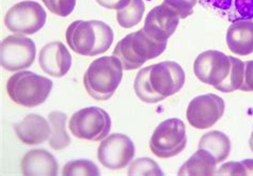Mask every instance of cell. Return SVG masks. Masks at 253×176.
<instances>
[{"instance_id": "obj_1", "label": "cell", "mask_w": 253, "mask_h": 176, "mask_svg": "<svg viewBox=\"0 0 253 176\" xmlns=\"http://www.w3.org/2000/svg\"><path fill=\"white\" fill-rule=\"evenodd\" d=\"M185 80L181 65L173 61H164L139 71L134 89L139 99L146 104H156L174 95L184 87Z\"/></svg>"}, {"instance_id": "obj_2", "label": "cell", "mask_w": 253, "mask_h": 176, "mask_svg": "<svg viewBox=\"0 0 253 176\" xmlns=\"http://www.w3.org/2000/svg\"><path fill=\"white\" fill-rule=\"evenodd\" d=\"M197 78L223 93L241 89L244 84L245 63L241 59L226 56L218 50L204 51L194 63Z\"/></svg>"}, {"instance_id": "obj_3", "label": "cell", "mask_w": 253, "mask_h": 176, "mask_svg": "<svg viewBox=\"0 0 253 176\" xmlns=\"http://www.w3.org/2000/svg\"><path fill=\"white\" fill-rule=\"evenodd\" d=\"M65 38L74 52L94 57L110 48L113 31L109 25L102 20H76L68 27Z\"/></svg>"}, {"instance_id": "obj_4", "label": "cell", "mask_w": 253, "mask_h": 176, "mask_svg": "<svg viewBox=\"0 0 253 176\" xmlns=\"http://www.w3.org/2000/svg\"><path fill=\"white\" fill-rule=\"evenodd\" d=\"M123 78V66L117 57H102L93 61L84 76V86L96 100H108Z\"/></svg>"}, {"instance_id": "obj_5", "label": "cell", "mask_w": 253, "mask_h": 176, "mask_svg": "<svg viewBox=\"0 0 253 176\" xmlns=\"http://www.w3.org/2000/svg\"><path fill=\"white\" fill-rule=\"evenodd\" d=\"M167 43L157 42L140 29L129 33L117 44L112 56L121 61L125 71L141 67L146 61L159 57L166 50Z\"/></svg>"}, {"instance_id": "obj_6", "label": "cell", "mask_w": 253, "mask_h": 176, "mask_svg": "<svg viewBox=\"0 0 253 176\" xmlns=\"http://www.w3.org/2000/svg\"><path fill=\"white\" fill-rule=\"evenodd\" d=\"M52 81L30 71H23L11 76L6 91L15 104L33 108L42 105L52 90Z\"/></svg>"}, {"instance_id": "obj_7", "label": "cell", "mask_w": 253, "mask_h": 176, "mask_svg": "<svg viewBox=\"0 0 253 176\" xmlns=\"http://www.w3.org/2000/svg\"><path fill=\"white\" fill-rule=\"evenodd\" d=\"M69 127L76 138L96 142L108 136L111 120L102 108L86 107L73 114Z\"/></svg>"}, {"instance_id": "obj_8", "label": "cell", "mask_w": 253, "mask_h": 176, "mask_svg": "<svg viewBox=\"0 0 253 176\" xmlns=\"http://www.w3.org/2000/svg\"><path fill=\"white\" fill-rule=\"evenodd\" d=\"M186 144V127L179 119H169L162 122L153 132L150 148L159 158H171L182 153Z\"/></svg>"}, {"instance_id": "obj_9", "label": "cell", "mask_w": 253, "mask_h": 176, "mask_svg": "<svg viewBox=\"0 0 253 176\" xmlns=\"http://www.w3.org/2000/svg\"><path fill=\"white\" fill-rule=\"evenodd\" d=\"M46 18L47 14L41 4L26 0L14 4L6 12L4 25L11 32L30 36L43 28Z\"/></svg>"}, {"instance_id": "obj_10", "label": "cell", "mask_w": 253, "mask_h": 176, "mask_svg": "<svg viewBox=\"0 0 253 176\" xmlns=\"http://www.w3.org/2000/svg\"><path fill=\"white\" fill-rule=\"evenodd\" d=\"M37 47L24 36H10L0 45V62L4 70L15 72L30 67L36 59Z\"/></svg>"}, {"instance_id": "obj_11", "label": "cell", "mask_w": 253, "mask_h": 176, "mask_svg": "<svg viewBox=\"0 0 253 176\" xmlns=\"http://www.w3.org/2000/svg\"><path fill=\"white\" fill-rule=\"evenodd\" d=\"M134 156V142L122 133H113L106 137L97 150L98 161L110 170H120L128 166Z\"/></svg>"}, {"instance_id": "obj_12", "label": "cell", "mask_w": 253, "mask_h": 176, "mask_svg": "<svg viewBox=\"0 0 253 176\" xmlns=\"http://www.w3.org/2000/svg\"><path fill=\"white\" fill-rule=\"evenodd\" d=\"M224 109V100L216 94L209 93L190 101L186 117L192 127L197 130H209L222 118Z\"/></svg>"}, {"instance_id": "obj_13", "label": "cell", "mask_w": 253, "mask_h": 176, "mask_svg": "<svg viewBox=\"0 0 253 176\" xmlns=\"http://www.w3.org/2000/svg\"><path fill=\"white\" fill-rule=\"evenodd\" d=\"M179 16L165 2L152 9L144 20L142 30L157 42L167 43L179 24Z\"/></svg>"}, {"instance_id": "obj_14", "label": "cell", "mask_w": 253, "mask_h": 176, "mask_svg": "<svg viewBox=\"0 0 253 176\" xmlns=\"http://www.w3.org/2000/svg\"><path fill=\"white\" fill-rule=\"evenodd\" d=\"M39 64L42 71L49 76L63 77L71 69L72 56L61 42L46 44L40 50Z\"/></svg>"}, {"instance_id": "obj_15", "label": "cell", "mask_w": 253, "mask_h": 176, "mask_svg": "<svg viewBox=\"0 0 253 176\" xmlns=\"http://www.w3.org/2000/svg\"><path fill=\"white\" fill-rule=\"evenodd\" d=\"M206 10L228 22L253 20V0H199Z\"/></svg>"}, {"instance_id": "obj_16", "label": "cell", "mask_w": 253, "mask_h": 176, "mask_svg": "<svg viewBox=\"0 0 253 176\" xmlns=\"http://www.w3.org/2000/svg\"><path fill=\"white\" fill-rule=\"evenodd\" d=\"M14 131L17 138L27 145L42 144L49 139L51 133L49 122L35 113L28 114L15 124Z\"/></svg>"}, {"instance_id": "obj_17", "label": "cell", "mask_w": 253, "mask_h": 176, "mask_svg": "<svg viewBox=\"0 0 253 176\" xmlns=\"http://www.w3.org/2000/svg\"><path fill=\"white\" fill-rule=\"evenodd\" d=\"M21 168L23 175L26 176H56L59 166L54 155L36 148L25 155Z\"/></svg>"}, {"instance_id": "obj_18", "label": "cell", "mask_w": 253, "mask_h": 176, "mask_svg": "<svg viewBox=\"0 0 253 176\" xmlns=\"http://www.w3.org/2000/svg\"><path fill=\"white\" fill-rule=\"evenodd\" d=\"M226 45L238 56L253 52V20H237L232 23L226 32Z\"/></svg>"}, {"instance_id": "obj_19", "label": "cell", "mask_w": 253, "mask_h": 176, "mask_svg": "<svg viewBox=\"0 0 253 176\" xmlns=\"http://www.w3.org/2000/svg\"><path fill=\"white\" fill-rule=\"evenodd\" d=\"M217 161L215 157L204 148L198 151L179 168V176H211L216 174Z\"/></svg>"}, {"instance_id": "obj_20", "label": "cell", "mask_w": 253, "mask_h": 176, "mask_svg": "<svg viewBox=\"0 0 253 176\" xmlns=\"http://www.w3.org/2000/svg\"><path fill=\"white\" fill-rule=\"evenodd\" d=\"M199 148H204L215 157L217 164L223 162L229 157L231 152V142L226 134L218 131L205 133L199 142Z\"/></svg>"}, {"instance_id": "obj_21", "label": "cell", "mask_w": 253, "mask_h": 176, "mask_svg": "<svg viewBox=\"0 0 253 176\" xmlns=\"http://www.w3.org/2000/svg\"><path fill=\"white\" fill-rule=\"evenodd\" d=\"M48 122L51 128L49 145L56 151L64 150L71 144V137L66 132V114L60 111H52L48 116Z\"/></svg>"}, {"instance_id": "obj_22", "label": "cell", "mask_w": 253, "mask_h": 176, "mask_svg": "<svg viewBox=\"0 0 253 176\" xmlns=\"http://www.w3.org/2000/svg\"><path fill=\"white\" fill-rule=\"evenodd\" d=\"M144 10L145 4L143 0H130L127 5L117 12L119 25L125 29H129L137 26L141 22Z\"/></svg>"}, {"instance_id": "obj_23", "label": "cell", "mask_w": 253, "mask_h": 176, "mask_svg": "<svg viewBox=\"0 0 253 176\" xmlns=\"http://www.w3.org/2000/svg\"><path fill=\"white\" fill-rule=\"evenodd\" d=\"M63 176H99L97 166L90 160H73L66 164L62 171Z\"/></svg>"}, {"instance_id": "obj_24", "label": "cell", "mask_w": 253, "mask_h": 176, "mask_svg": "<svg viewBox=\"0 0 253 176\" xmlns=\"http://www.w3.org/2000/svg\"><path fill=\"white\" fill-rule=\"evenodd\" d=\"M129 176H163L162 169L151 158H138L129 166Z\"/></svg>"}, {"instance_id": "obj_25", "label": "cell", "mask_w": 253, "mask_h": 176, "mask_svg": "<svg viewBox=\"0 0 253 176\" xmlns=\"http://www.w3.org/2000/svg\"><path fill=\"white\" fill-rule=\"evenodd\" d=\"M215 175L253 176V159H246L241 162L230 161L219 168Z\"/></svg>"}, {"instance_id": "obj_26", "label": "cell", "mask_w": 253, "mask_h": 176, "mask_svg": "<svg viewBox=\"0 0 253 176\" xmlns=\"http://www.w3.org/2000/svg\"><path fill=\"white\" fill-rule=\"evenodd\" d=\"M51 13L54 14L66 17L74 11L76 5V0H42Z\"/></svg>"}, {"instance_id": "obj_27", "label": "cell", "mask_w": 253, "mask_h": 176, "mask_svg": "<svg viewBox=\"0 0 253 176\" xmlns=\"http://www.w3.org/2000/svg\"><path fill=\"white\" fill-rule=\"evenodd\" d=\"M166 4L177 13L179 18H187L194 13L198 0H164Z\"/></svg>"}, {"instance_id": "obj_28", "label": "cell", "mask_w": 253, "mask_h": 176, "mask_svg": "<svg viewBox=\"0 0 253 176\" xmlns=\"http://www.w3.org/2000/svg\"><path fill=\"white\" fill-rule=\"evenodd\" d=\"M239 90L244 92H253V60L245 62L244 84Z\"/></svg>"}, {"instance_id": "obj_29", "label": "cell", "mask_w": 253, "mask_h": 176, "mask_svg": "<svg viewBox=\"0 0 253 176\" xmlns=\"http://www.w3.org/2000/svg\"><path fill=\"white\" fill-rule=\"evenodd\" d=\"M96 2L106 9L121 10L130 2V0H96Z\"/></svg>"}, {"instance_id": "obj_30", "label": "cell", "mask_w": 253, "mask_h": 176, "mask_svg": "<svg viewBox=\"0 0 253 176\" xmlns=\"http://www.w3.org/2000/svg\"><path fill=\"white\" fill-rule=\"evenodd\" d=\"M249 145H250L251 151L253 152V132L251 133V137H250V140H249Z\"/></svg>"}]
</instances>
